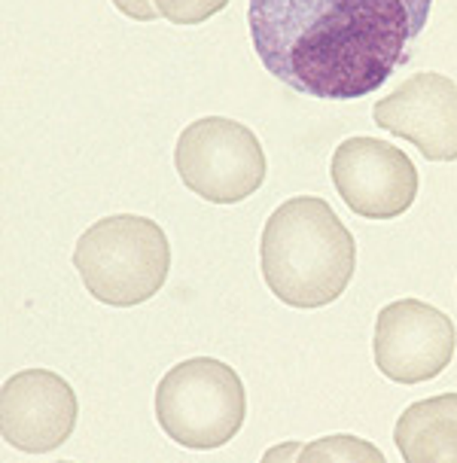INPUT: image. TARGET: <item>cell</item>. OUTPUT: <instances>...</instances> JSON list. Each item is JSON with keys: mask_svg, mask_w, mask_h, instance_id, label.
<instances>
[{"mask_svg": "<svg viewBox=\"0 0 457 463\" xmlns=\"http://www.w3.org/2000/svg\"><path fill=\"white\" fill-rule=\"evenodd\" d=\"M403 463H457V393L412 402L394 427Z\"/></svg>", "mask_w": 457, "mask_h": 463, "instance_id": "obj_10", "label": "cell"}, {"mask_svg": "<svg viewBox=\"0 0 457 463\" xmlns=\"http://www.w3.org/2000/svg\"><path fill=\"white\" fill-rule=\"evenodd\" d=\"M260 269L265 287L290 308H323L354 278V235L323 198H287L262 229Z\"/></svg>", "mask_w": 457, "mask_h": 463, "instance_id": "obj_2", "label": "cell"}, {"mask_svg": "<svg viewBox=\"0 0 457 463\" xmlns=\"http://www.w3.org/2000/svg\"><path fill=\"white\" fill-rule=\"evenodd\" d=\"M457 329L445 311L421 299L390 302L376 317L372 354L385 378L396 384H421L439 378L454 360Z\"/></svg>", "mask_w": 457, "mask_h": 463, "instance_id": "obj_7", "label": "cell"}, {"mask_svg": "<svg viewBox=\"0 0 457 463\" xmlns=\"http://www.w3.org/2000/svg\"><path fill=\"white\" fill-rule=\"evenodd\" d=\"M174 165L186 189L211 204H238L265 180L260 137L226 116H205L180 131Z\"/></svg>", "mask_w": 457, "mask_h": 463, "instance_id": "obj_5", "label": "cell"}, {"mask_svg": "<svg viewBox=\"0 0 457 463\" xmlns=\"http://www.w3.org/2000/svg\"><path fill=\"white\" fill-rule=\"evenodd\" d=\"M82 284L101 305L131 308L165 287L171 269V244L159 222L116 213L82 232L73 250Z\"/></svg>", "mask_w": 457, "mask_h": 463, "instance_id": "obj_3", "label": "cell"}, {"mask_svg": "<svg viewBox=\"0 0 457 463\" xmlns=\"http://www.w3.org/2000/svg\"><path fill=\"white\" fill-rule=\"evenodd\" d=\"M162 19L174 24H202L226 10L229 0H153Z\"/></svg>", "mask_w": 457, "mask_h": 463, "instance_id": "obj_12", "label": "cell"}, {"mask_svg": "<svg viewBox=\"0 0 457 463\" xmlns=\"http://www.w3.org/2000/svg\"><path fill=\"white\" fill-rule=\"evenodd\" d=\"M378 128L409 140L430 162L457 159V82L433 71L412 73L372 110Z\"/></svg>", "mask_w": 457, "mask_h": 463, "instance_id": "obj_9", "label": "cell"}, {"mask_svg": "<svg viewBox=\"0 0 457 463\" xmlns=\"http://www.w3.org/2000/svg\"><path fill=\"white\" fill-rule=\"evenodd\" d=\"M247 418V393L238 372L214 357L177 363L156 387V420L189 451L223 449Z\"/></svg>", "mask_w": 457, "mask_h": 463, "instance_id": "obj_4", "label": "cell"}, {"mask_svg": "<svg viewBox=\"0 0 457 463\" xmlns=\"http://www.w3.org/2000/svg\"><path fill=\"white\" fill-rule=\"evenodd\" d=\"M299 451H302V442H281V445H271V449L262 454V460H260V463H296Z\"/></svg>", "mask_w": 457, "mask_h": 463, "instance_id": "obj_14", "label": "cell"}, {"mask_svg": "<svg viewBox=\"0 0 457 463\" xmlns=\"http://www.w3.org/2000/svg\"><path fill=\"white\" fill-rule=\"evenodd\" d=\"M58 463H71V460H58Z\"/></svg>", "mask_w": 457, "mask_h": 463, "instance_id": "obj_15", "label": "cell"}, {"mask_svg": "<svg viewBox=\"0 0 457 463\" xmlns=\"http://www.w3.org/2000/svg\"><path fill=\"white\" fill-rule=\"evenodd\" d=\"M296 463H387L376 445L351 433L323 436L309 445H302Z\"/></svg>", "mask_w": 457, "mask_h": 463, "instance_id": "obj_11", "label": "cell"}, {"mask_svg": "<svg viewBox=\"0 0 457 463\" xmlns=\"http://www.w3.org/2000/svg\"><path fill=\"white\" fill-rule=\"evenodd\" d=\"M80 402L73 387L49 369H24L0 391V433L24 454L62 449L77 427Z\"/></svg>", "mask_w": 457, "mask_h": 463, "instance_id": "obj_8", "label": "cell"}, {"mask_svg": "<svg viewBox=\"0 0 457 463\" xmlns=\"http://www.w3.org/2000/svg\"><path fill=\"white\" fill-rule=\"evenodd\" d=\"M433 0H251L262 68L299 95L354 101L412 58Z\"/></svg>", "mask_w": 457, "mask_h": 463, "instance_id": "obj_1", "label": "cell"}, {"mask_svg": "<svg viewBox=\"0 0 457 463\" xmlns=\"http://www.w3.org/2000/svg\"><path fill=\"white\" fill-rule=\"evenodd\" d=\"M332 186L357 217H403L418 198V168L400 146L378 137H348L329 162Z\"/></svg>", "mask_w": 457, "mask_h": 463, "instance_id": "obj_6", "label": "cell"}, {"mask_svg": "<svg viewBox=\"0 0 457 463\" xmlns=\"http://www.w3.org/2000/svg\"><path fill=\"white\" fill-rule=\"evenodd\" d=\"M113 6H116V10H119L122 15L135 19V22H156V19H162L159 10H156L153 0H113Z\"/></svg>", "mask_w": 457, "mask_h": 463, "instance_id": "obj_13", "label": "cell"}]
</instances>
